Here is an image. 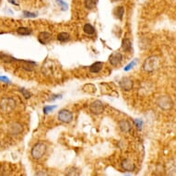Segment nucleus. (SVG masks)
Returning <instances> with one entry per match:
<instances>
[{"instance_id": "nucleus-30", "label": "nucleus", "mask_w": 176, "mask_h": 176, "mask_svg": "<svg viewBox=\"0 0 176 176\" xmlns=\"http://www.w3.org/2000/svg\"><path fill=\"white\" fill-rule=\"evenodd\" d=\"M0 81H2V82H5V83H8L10 80H9V79L7 78V77L1 76V77H0Z\"/></svg>"}, {"instance_id": "nucleus-5", "label": "nucleus", "mask_w": 176, "mask_h": 176, "mask_svg": "<svg viewBox=\"0 0 176 176\" xmlns=\"http://www.w3.org/2000/svg\"><path fill=\"white\" fill-rule=\"evenodd\" d=\"M89 110L94 114H101L104 111V105L101 101L99 100L94 101L93 102H91V106H89Z\"/></svg>"}, {"instance_id": "nucleus-28", "label": "nucleus", "mask_w": 176, "mask_h": 176, "mask_svg": "<svg viewBox=\"0 0 176 176\" xmlns=\"http://www.w3.org/2000/svg\"><path fill=\"white\" fill-rule=\"evenodd\" d=\"M134 123H135V124H136V126L138 128V129H141V128H142V126H143L142 120H140V119H135V120H134Z\"/></svg>"}, {"instance_id": "nucleus-23", "label": "nucleus", "mask_w": 176, "mask_h": 176, "mask_svg": "<svg viewBox=\"0 0 176 176\" xmlns=\"http://www.w3.org/2000/svg\"><path fill=\"white\" fill-rule=\"evenodd\" d=\"M124 13V8L123 7H119L116 8V16L119 19H123V16Z\"/></svg>"}, {"instance_id": "nucleus-21", "label": "nucleus", "mask_w": 176, "mask_h": 176, "mask_svg": "<svg viewBox=\"0 0 176 176\" xmlns=\"http://www.w3.org/2000/svg\"><path fill=\"white\" fill-rule=\"evenodd\" d=\"M97 5V0H85V7L89 9H92Z\"/></svg>"}, {"instance_id": "nucleus-10", "label": "nucleus", "mask_w": 176, "mask_h": 176, "mask_svg": "<svg viewBox=\"0 0 176 176\" xmlns=\"http://www.w3.org/2000/svg\"><path fill=\"white\" fill-rule=\"evenodd\" d=\"M38 40L42 44H47L52 40V34L47 32H42L38 35Z\"/></svg>"}, {"instance_id": "nucleus-26", "label": "nucleus", "mask_w": 176, "mask_h": 176, "mask_svg": "<svg viewBox=\"0 0 176 176\" xmlns=\"http://www.w3.org/2000/svg\"><path fill=\"white\" fill-rule=\"evenodd\" d=\"M20 92L22 93V95L26 98V99H29V98H31L32 96V93L30 92L29 91H27L26 89H20Z\"/></svg>"}, {"instance_id": "nucleus-11", "label": "nucleus", "mask_w": 176, "mask_h": 176, "mask_svg": "<svg viewBox=\"0 0 176 176\" xmlns=\"http://www.w3.org/2000/svg\"><path fill=\"white\" fill-rule=\"evenodd\" d=\"M121 166H122V168L126 171H133L135 170L134 162H133L131 160H129V159H126V160H124L121 163Z\"/></svg>"}, {"instance_id": "nucleus-16", "label": "nucleus", "mask_w": 176, "mask_h": 176, "mask_svg": "<svg viewBox=\"0 0 176 176\" xmlns=\"http://www.w3.org/2000/svg\"><path fill=\"white\" fill-rule=\"evenodd\" d=\"M32 30L27 27H19V29H17V33L21 36H28L30 34H32Z\"/></svg>"}, {"instance_id": "nucleus-33", "label": "nucleus", "mask_w": 176, "mask_h": 176, "mask_svg": "<svg viewBox=\"0 0 176 176\" xmlns=\"http://www.w3.org/2000/svg\"><path fill=\"white\" fill-rule=\"evenodd\" d=\"M112 2H118V1H121V0H111Z\"/></svg>"}, {"instance_id": "nucleus-12", "label": "nucleus", "mask_w": 176, "mask_h": 176, "mask_svg": "<svg viewBox=\"0 0 176 176\" xmlns=\"http://www.w3.org/2000/svg\"><path fill=\"white\" fill-rule=\"evenodd\" d=\"M118 126H119L120 129H121V131L124 133H128L131 130V124L126 119H123L121 121H119Z\"/></svg>"}, {"instance_id": "nucleus-25", "label": "nucleus", "mask_w": 176, "mask_h": 176, "mask_svg": "<svg viewBox=\"0 0 176 176\" xmlns=\"http://www.w3.org/2000/svg\"><path fill=\"white\" fill-rule=\"evenodd\" d=\"M136 61H137V59H135L134 61H132L131 63H129V64H128V65L126 67H124V71H129L130 69H132V68L136 66Z\"/></svg>"}, {"instance_id": "nucleus-8", "label": "nucleus", "mask_w": 176, "mask_h": 176, "mask_svg": "<svg viewBox=\"0 0 176 176\" xmlns=\"http://www.w3.org/2000/svg\"><path fill=\"white\" fill-rule=\"evenodd\" d=\"M7 131L10 135H19L23 131V126L18 122H14L8 126Z\"/></svg>"}, {"instance_id": "nucleus-19", "label": "nucleus", "mask_w": 176, "mask_h": 176, "mask_svg": "<svg viewBox=\"0 0 176 176\" xmlns=\"http://www.w3.org/2000/svg\"><path fill=\"white\" fill-rule=\"evenodd\" d=\"M70 39V35L68 34L67 32H60L58 35H57V40L59 42H67Z\"/></svg>"}, {"instance_id": "nucleus-15", "label": "nucleus", "mask_w": 176, "mask_h": 176, "mask_svg": "<svg viewBox=\"0 0 176 176\" xmlns=\"http://www.w3.org/2000/svg\"><path fill=\"white\" fill-rule=\"evenodd\" d=\"M0 60L2 62H5V63H11V62H16V61H19V59H17L11 55H8V54H0Z\"/></svg>"}, {"instance_id": "nucleus-17", "label": "nucleus", "mask_w": 176, "mask_h": 176, "mask_svg": "<svg viewBox=\"0 0 176 176\" xmlns=\"http://www.w3.org/2000/svg\"><path fill=\"white\" fill-rule=\"evenodd\" d=\"M122 49L124 52H129L132 49V44L129 39H124L122 42Z\"/></svg>"}, {"instance_id": "nucleus-20", "label": "nucleus", "mask_w": 176, "mask_h": 176, "mask_svg": "<svg viewBox=\"0 0 176 176\" xmlns=\"http://www.w3.org/2000/svg\"><path fill=\"white\" fill-rule=\"evenodd\" d=\"M83 91L89 93L96 92V87L93 84H86L83 86Z\"/></svg>"}, {"instance_id": "nucleus-2", "label": "nucleus", "mask_w": 176, "mask_h": 176, "mask_svg": "<svg viewBox=\"0 0 176 176\" xmlns=\"http://www.w3.org/2000/svg\"><path fill=\"white\" fill-rule=\"evenodd\" d=\"M15 106H16V101L13 98L6 97V98H3L1 101H0L1 110L6 114L11 113L15 109Z\"/></svg>"}, {"instance_id": "nucleus-9", "label": "nucleus", "mask_w": 176, "mask_h": 176, "mask_svg": "<svg viewBox=\"0 0 176 176\" xmlns=\"http://www.w3.org/2000/svg\"><path fill=\"white\" fill-rule=\"evenodd\" d=\"M120 87H121L122 89H124V91H131V89H133V86H134V84H133V81L129 79V78H124L122 79L121 80H120Z\"/></svg>"}, {"instance_id": "nucleus-13", "label": "nucleus", "mask_w": 176, "mask_h": 176, "mask_svg": "<svg viewBox=\"0 0 176 176\" xmlns=\"http://www.w3.org/2000/svg\"><path fill=\"white\" fill-rule=\"evenodd\" d=\"M102 67H103V63L102 62H95L89 67V72L94 73V74H97V73H99L102 69Z\"/></svg>"}, {"instance_id": "nucleus-4", "label": "nucleus", "mask_w": 176, "mask_h": 176, "mask_svg": "<svg viewBox=\"0 0 176 176\" xmlns=\"http://www.w3.org/2000/svg\"><path fill=\"white\" fill-rule=\"evenodd\" d=\"M157 103L161 109L164 110V111L170 110L173 105V102L169 96H161L158 99Z\"/></svg>"}, {"instance_id": "nucleus-31", "label": "nucleus", "mask_w": 176, "mask_h": 176, "mask_svg": "<svg viewBox=\"0 0 176 176\" xmlns=\"http://www.w3.org/2000/svg\"><path fill=\"white\" fill-rule=\"evenodd\" d=\"M7 1L9 2V3H11V4H13V5H16V6L19 5L18 0H7Z\"/></svg>"}, {"instance_id": "nucleus-18", "label": "nucleus", "mask_w": 176, "mask_h": 176, "mask_svg": "<svg viewBox=\"0 0 176 176\" xmlns=\"http://www.w3.org/2000/svg\"><path fill=\"white\" fill-rule=\"evenodd\" d=\"M83 31L86 34H88V35H92V34L95 33V29H94V27L91 24H89V23L84 25Z\"/></svg>"}, {"instance_id": "nucleus-22", "label": "nucleus", "mask_w": 176, "mask_h": 176, "mask_svg": "<svg viewBox=\"0 0 176 176\" xmlns=\"http://www.w3.org/2000/svg\"><path fill=\"white\" fill-rule=\"evenodd\" d=\"M56 1V3L58 4V5L60 6V7H61V9L63 11H66L67 9V7H68V5L64 1V0H55Z\"/></svg>"}, {"instance_id": "nucleus-27", "label": "nucleus", "mask_w": 176, "mask_h": 176, "mask_svg": "<svg viewBox=\"0 0 176 176\" xmlns=\"http://www.w3.org/2000/svg\"><path fill=\"white\" fill-rule=\"evenodd\" d=\"M23 15L26 18H36L37 17L36 13H32V12H29V11H23Z\"/></svg>"}, {"instance_id": "nucleus-32", "label": "nucleus", "mask_w": 176, "mask_h": 176, "mask_svg": "<svg viewBox=\"0 0 176 176\" xmlns=\"http://www.w3.org/2000/svg\"><path fill=\"white\" fill-rule=\"evenodd\" d=\"M37 175H47L45 173H37Z\"/></svg>"}, {"instance_id": "nucleus-14", "label": "nucleus", "mask_w": 176, "mask_h": 176, "mask_svg": "<svg viewBox=\"0 0 176 176\" xmlns=\"http://www.w3.org/2000/svg\"><path fill=\"white\" fill-rule=\"evenodd\" d=\"M20 62H22V68L26 71H32L34 69V67L36 66L35 62L32 61H26V60H19Z\"/></svg>"}, {"instance_id": "nucleus-29", "label": "nucleus", "mask_w": 176, "mask_h": 176, "mask_svg": "<svg viewBox=\"0 0 176 176\" xmlns=\"http://www.w3.org/2000/svg\"><path fill=\"white\" fill-rule=\"evenodd\" d=\"M51 97H52V98L49 99V101H53L54 100H56V99H61L62 95H59V94H54V95H52Z\"/></svg>"}, {"instance_id": "nucleus-1", "label": "nucleus", "mask_w": 176, "mask_h": 176, "mask_svg": "<svg viewBox=\"0 0 176 176\" xmlns=\"http://www.w3.org/2000/svg\"><path fill=\"white\" fill-rule=\"evenodd\" d=\"M46 151V145L42 142L36 143L32 148V157L34 160H40L41 158L45 154Z\"/></svg>"}, {"instance_id": "nucleus-7", "label": "nucleus", "mask_w": 176, "mask_h": 176, "mask_svg": "<svg viewBox=\"0 0 176 176\" xmlns=\"http://www.w3.org/2000/svg\"><path fill=\"white\" fill-rule=\"evenodd\" d=\"M122 62H123V54L121 53L115 52L113 53L109 56V63L113 67H118L121 65Z\"/></svg>"}, {"instance_id": "nucleus-6", "label": "nucleus", "mask_w": 176, "mask_h": 176, "mask_svg": "<svg viewBox=\"0 0 176 176\" xmlns=\"http://www.w3.org/2000/svg\"><path fill=\"white\" fill-rule=\"evenodd\" d=\"M58 119L63 123H70L73 119V114L67 109H62L58 113Z\"/></svg>"}, {"instance_id": "nucleus-3", "label": "nucleus", "mask_w": 176, "mask_h": 176, "mask_svg": "<svg viewBox=\"0 0 176 176\" xmlns=\"http://www.w3.org/2000/svg\"><path fill=\"white\" fill-rule=\"evenodd\" d=\"M159 65H160V62H159L158 58L155 56H150L145 60L143 67H144V70L148 72H152L157 69L159 67Z\"/></svg>"}, {"instance_id": "nucleus-24", "label": "nucleus", "mask_w": 176, "mask_h": 176, "mask_svg": "<svg viewBox=\"0 0 176 176\" xmlns=\"http://www.w3.org/2000/svg\"><path fill=\"white\" fill-rule=\"evenodd\" d=\"M55 108H56V106L55 105H53V106H51V105H47V106H44V114H49L50 112H52V111H54Z\"/></svg>"}]
</instances>
